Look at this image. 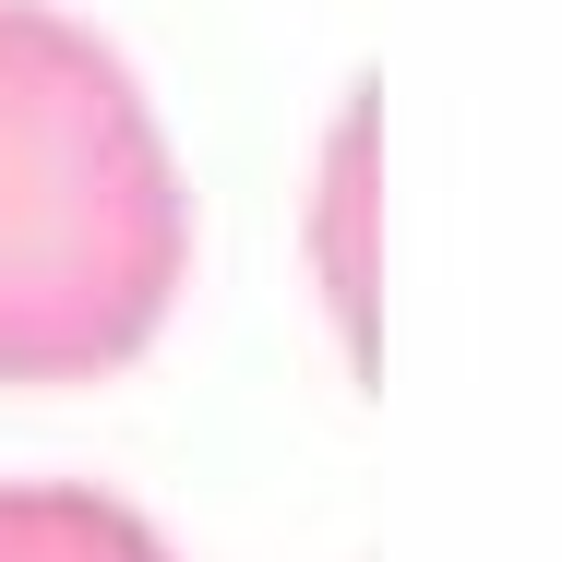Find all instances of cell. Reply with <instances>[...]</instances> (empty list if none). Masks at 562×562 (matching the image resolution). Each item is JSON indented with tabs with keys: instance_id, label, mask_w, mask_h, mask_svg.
I'll list each match as a JSON object with an SVG mask.
<instances>
[{
	"instance_id": "1",
	"label": "cell",
	"mask_w": 562,
	"mask_h": 562,
	"mask_svg": "<svg viewBox=\"0 0 562 562\" xmlns=\"http://www.w3.org/2000/svg\"><path fill=\"white\" fill-rule=\"evenodd\" d=\"M192 276V180L97 24L0 0V383L132 371Z\"/></svg>"
},
{
	"instance_id": "2",
	"label": "cell",
	"mask_w": 562,
	"mask_h": 562,
	"mask_svg": "<svg viewBox=\"0 0 562 562\" xmlns=\"http://www.w3.org/2000/svg\"><path fill=\"white\" fill-rule=\"evenodd\" d=\"M0 562H180L156 515L97 479H0Z\"/></svg>"
}]
</instances>
